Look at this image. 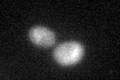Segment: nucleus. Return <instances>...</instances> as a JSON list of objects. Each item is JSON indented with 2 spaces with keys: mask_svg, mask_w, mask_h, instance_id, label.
<instances>
[{
  "mask_svg": "<svg viewBox=\"0 0 120 80\" xmlns=\"http://www.w3.org/2000/svg\"><path fill=\"white\" fill-rule=\"evenodd\" d=\"M84 54V47L76 41L59 44L53 52V57L59 64L70 66L80 61Z\"/></svg>",
  "mask_w": 120,
  "mask_h": 80,
  "instance_id": "nucleus-1",
  "label": "nucleus"
},
{
  "mask_svg": "<svg viewBox=\"0 0 120 80\" xmlns=\"http://www.w3.org/2000/svg\"><path fill=\"white\" fill-rule=\"evenodd\" d=\"M29 38L34 44L41 47L52 46L55 42L54 32L43 26H35L30 29Z\"/></svg>",
  "mask_w": 120,
  "mask_h": 80,
  "instance_id": "nucleus-2",
  "label": "nucleus"
}]
</instances>
